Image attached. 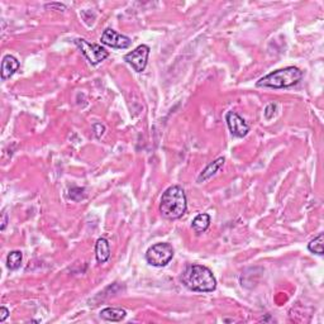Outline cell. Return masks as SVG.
<instances>
[{
  "mask_svg": "<svg viewBox=\"0 0 324 324\" xmlns=\"http://www.w3.org/2000/svg\"><path fill=\"white\" fill-rule=\"evenodd\" d=\"M181 282L189 290L212 293L217 288V280L212 271L201 265H189L181 273Z\"/></svg>",
  "mask_w": 324,
  "mask_h": 324,
  "instance_id": "6da1fadb",
  "label": "cell"
},
{
  "mask_svg": "<svg viewBox=\"0 0 324 324\" xmlns=\"http://www.w3.org/2000/svg\"><path fill=\"white\" fill-rule=\"evenodd\" d=\"M187 209V200L182 187L170 186L165 190L159 201V213L166 219H179Z\"/></svg>",
  "mask_w": 324,
  "mask_h": 324,
  "instance_id": "7a4b0ae2",
  "label": "cell"
},
{
  "mask_svg": "<svg viewBox=\"0 0 324 324\" xmlns=\"http://www.w3.org/2000/svg\"><path fill=\"white\" fill-rule=\"evenodd\" d=\"M303 77V71L294 66L280 68L268 75L263 76L257 81L256 85L258 88H272V89H284L296 85Z\"/></svg>",
  "mask_w": 324,
  "mask_h": 324,
  "instance_id": "3957f363",
  "label": "cell"
},
{
  "mask_svg": "<svg viewBox=\"0 0 324 324\" xmlns=\"http://www.w3.org/2000/svg\"><path fill=\"white\" fill-rule=\"evenodd\" d=\"M174 257V248L170 243H156L146 252V261L154 267H164Z\"/></svg>",
  "mask_w": 324,
  "mask_h": 324,
  "instance_id": "277c9868",
  "label": "cell"
},
{
  "mask_svg": "<svg viewBox=\"0 0 324 324\" xmlns=\"http://www.w3.org/2000/svg\"><path fill=\"white\" fill-rule=\"evenodd\" d=\"M75 45L77 46L78 50L81 51L86 60L91 63V65H98V63L103 62L106 57L109 56V52L101 46L95 45V43L88 42L84 38H76Z\"/></svg>",
  "mask_w": 324,
  "mask_h": 324,
  "instance_id": "5b68a950",
  "label": "cell"
},
{
  "mask_svg": "<svg viewBox=\"0 0 324 324\" xmlns=\"http://www.w3.org/2000/svg\"><path fill=\"white\" fill-rule=\"evenodd\" d=\"M149 56V47L146 45H141L136 48V50L131 51L124 56V61L134 68L136 72H142L144 71L147 66V61H148Z\"/></svg>",
  "mask_w": 324,
  "mask_h": 324,
  "instance_id": "8992f818",
  "label": "cell"
},
{
  "mask_svg": "<svg viewBox=\"0 0 324 324\" xmlns=\"http://www.w3.org/2000/svg\"><path fill=\"white\" fill-rule=\"evenodd\" d=\"M100 40L103 45L109 46L111 48H116V50H124V48H128L132 45L131 38H128L127 35L119 34L111 28H106L104 30Z\"/></svg>",
  "mask_w": 324,
  "mask_h": 324,
  "instance_id": "52a82bcc",
  "label": "cell"
},
{
  "mask_svg": "<svg viewBox=\"0 0 324 324\" xmlns=\"http://www.w3.org/2000/svg\"><path fill=\"white\" fill-rule=\"evenodd\" d=\"M225 122H227V126L229 128L230 133L234 137H238V138L247 136V133L250 132V126L235 111H228L227 115H225Z\"/></svg>",
  "mask_w": 324,
  "mask_h": 324,
  "instance_id": "ba28073f",
  "label": "cell"
},
{
  "mask_svg": "<svg viewBox=\"0 0 324 324\" xmlns=\"http://www.w3.org/2000/svg\"><path fill=\"white\" fill-rule=\"evenodd\" d=\"M19 68V61L12 55L4 56L2 61V78L7 80V78L12 77Z\"/></svg>",
  "mask_w": 324,
  "mask_h": 324,
  "instance_id": "9c48e42d",
  "label": "cell"
},
{
  "mask_svg": "<svg viewBox=\"0 0 324 324\" xmlns=\"http://www.w3.org/2000/svg\"><path fill=\"white\" fill-rule=\"evenodd\" d=\"M224 161H225L224 157H219V158H217L215 161L210 162V164L208 165V166L205 167L204 170H202L201 174L197 176V182H200V184H201V182L207 181V180H209L210 177L214 176V175L217 174L218 171H219L220 167L224 165Z\"/></svg>",
  "mask_w": 324,
  "mask_h": 324,
  "instance_id": "30bf717a",
  "label": "cell"
},
{
  "mask_svg": "<svg viewBox=\"0 0 324 324\" xmlns=\"http://www.w3.org/2000/svg\"><path fill=\"white\" fill-rule=\"evenodd\" d=\"M95 256L99 263H105L110 257V246L105 238H99L96 240Z\"/></svg>",
  "mask_w": 324,
  "mask_h": 324,
  "instance_id": "8fae6325",
  "label": "cell"
},
{
  "mask_svg": "<svg viewBox=\"0 0 324 324\" xmlns=\"http://www.w3.org/2000/svg\"><path fill=\"white\" fill-rule=\"evenodd\" d=\"M127 311L119 308H105L100 311V318L109 321H120L126 318Z\"/></svg>",
  "mask_w": 324,
  "mask_h": 324,
  "instance_id": "7c38bea8",
  "label": "cell"
},
{
  "mask_svg": "<svg viewBox=\"0 0 324 324\" xmlns=\"http://www.w3.org/2000/svg\"><path fill=\"white\" fill-rule=\"evenodd\" d=\"M209 225H210V215L207 214V213H202V214L196 215V217L194 218L191 227L197 234H200V233L205 232V230L209 228Z\"/></svg>",
  "mask_w": 324,
  "mask_h": 324,
  "instance_id": "4fadbf2b",
  "label": "cell"
},
{
  "mask_svg": "<svg viewBox=\"0 0 324 324\" xmlns=\"http://www.w3.org/2000/svg\"><path fill=\"white\" fill-rule=\"evenodd\" d=\"M22 260L23 255L20 251H12L7 257L8 268H9V270H17V268H19Z\"/></svg>",
  "mask_w": 324,
  "mask_h": 324,
  "instance_id": "5bb4252c",
  "label": "cell"
},
{
  "mask_svg": "<svg viewBox=\"0 0 324 324\" xmlns=\"http://www.w3.org/2000/svg\"><path fill=\"white\" fill-rule=\"evenodd\" d=\"M323 233L318 235V237L314 238L313 240H310V243L308 245V250L311 253H315V255L321 256L323 255Z\"/></svg>",
  "mask_w": 324,
  "mask_h": 324,
  "instance_id": "9a60e30c",
  "label": "cell"
},
{
  "mask_svg": "<svg viewBox=\"0 0 324 324\" xmlns=\"http://www.w3.org/2000/svg\"><path fill=\"white\" fill-rule=\"evenodd\" d=\"M68 197L73 201H78V200L84 199L85 197V189H83V187H72L68 191Z\"/></svg>",
  "mask_w": 324,
  "mask_h": 324,
  "instance_id": "2e32d148",
  "label": "cell"
},
{
  "mask_svg": "<svg viewBox=\"0 0 324 324\" xmlns=\"http://www.w3.org/2000/svg\"><path fill=\"white\" fill-rule=\"evenodd\" d=\"M275 110H276V104H268V105L266 106L265 111H263V114H265V118L266 119L272 118L273 114H275Z\"/></svg>",
  "mask_w": 324,
  "mask_h": 324,
  "instance_id": "e0dca14e",
  "label": "cell"
},
{
  "mask_svg": "<svg viewBox=\"0 0 324 324\" xmlns=\"http://www.w3.org/2000/svg\"><path fill=\"white\" fill-rule=\"evenodd\" d=\"M94 132H95L96 138H101V136H103L104 132H105V127L101 123H95L94 124Z\"/></svg>",
  "mask_w": 324,
  "mask_h": 324,
  "instance_id": "ac0fdd59",
  "label": "cell"
},
{
  "mask_svg": "<svg viewBox=\"0 0 324 324\" xmlns=\"http://www.w3.org/2000/svg\"><path fill=\"white\" fill-rule=\"evenodd\" d=\"M8 315H9V310L5 306H2V309H0V321H4L8 318Z\"/></svg>",
  "mask_w": 324,
  "mask_h": 324,
  "instance_id": "d6986e66",
  "label": "cell"
},
{
  "mask_svg": "<svg viewBox=\"0 0 324 324\" xmlns=\"http://www.w3.org/2000/svg\"><path fill=\"white\" fill-rule=\"evenodd\" d=\"M8 222V217H7V213L3 212V222H2V230L5 229V225H7Z\"/></svg>",
  "mask_w": 324,
  "mask_h": 324,
  "instance_id": "ffe728a7",
  "label": "cell"
}]
</instances>
